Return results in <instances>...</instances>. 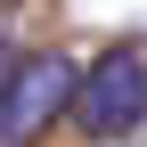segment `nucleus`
Listing matches in <instances>:
<instances>
[{
    "label": "nucleus",
    "instance_id": "nucleus-1",
    "mask_svg": "<svg viewBox=\"0 0 147 147\" xmlns=\"http://www.w3.org/2000/svg\"><path fill=\"white\" fill-rule=\"evenodd\" d=\"M65 123H74L90 147L131 139L139 123H147V49H139V41L98 49V57L74 74V106H65Z\"/></svg>",
    "mask_w": 147,
    "mask_h": 147
},
{
    "label": "nucleus",
    "instance_id": "nucleus-2",
    "mask_svg": "<svg viewBox=\"0 0 147 147\" xmlns=\"http://www.w3.org/2000/svg\"><path fill=\"white\" fill-rule=\"evenodd\" d=\"M74 74L82 65L65 49H25L0 82V147H41L49 123H65V106H74Z\"/></svg>",
    "mask_w": 147,
    "mask_h": 147
},
{
    "label": "nucleus",
    "instance_id": "nucleus-3",
    "mask_svg": "<svg viewBox=\"0 0 147 147\" xmlns=\"http://www.w3.org/2000/svg\"><path fill=\"white\" fill-rule=\"evenodd\" d=\"M16 57H25V49H16V33H8V25H0V82H8V65H16Z\"/></svg>",
    "mask_w": 147,
    "mask_h": 147
},
{
    "label": "nucleus",
    "instance_id": "nucleus-4",
    "mask_svg": "<svg viewBox=\"0 0 147 147\" xmlns=\"http://www.w3.org/2000/svg\"><path fill=\"white\" fill-rule=\"evenodd\" d=\"M115 147H147V123H139V131H131V139H115Z\"/></svg>",
    "mask_w": 147,
    "mask_h": 147
}]
</instances>
